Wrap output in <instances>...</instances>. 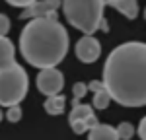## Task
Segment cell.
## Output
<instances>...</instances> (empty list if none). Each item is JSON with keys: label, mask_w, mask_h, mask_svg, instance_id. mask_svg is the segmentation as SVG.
<instances>
[{"label": "cell", "mask_w": 146, "mask_h": 140, "mask_svg": "<svg viewBox=\"0 0 146 140\" xmlns=\"http://www.w3.org/2000/svg\"><path fill=\"white\" fill-rule=\"evenodd\" d=\"M103 88L123 107H142L146 101V45L127 41L115 47L103 64Z\"/></svg>", "instance_id": "obj_1"}, {"label": "cell", "mask_w": 146, "mask_h": 140, "mask_svg": "<svg viewBox=\"0 0 146 140\" xmlns=\"http://www.w3.org/2000/svg\"><path fill=\"white\" fill-rule=\"evenodd\" d=\"M20 53L35 68H55L68 53L66 27L56 16L31 20L20 33Z\"/></svg>", "instance_id": "obj_2"}, {"label": "cell", "mask_w": 146, "mask_h": 140, "mask_svg": "<svg viewBox=\"0 0 146 140\" xmlns=\"http://www.w3.org/2000/svg\"><path fill=\"white\" fill-rule=\"evenodd\" d=\"M103 0H66L62 2V12L66 22L80 29L84 35H94L98 29L109 31V25L103 18Z\"/></svg>", "instance_id": "obj_3"}, {"label": "cell", "mask_w": 146, "mask_h": 140, "mask_svg": "<svg viewBox=\"0 0 146 140\" xmlns=\"http://www.w3.org/2000/svg\"><path fill=\"white\" fill-rule=\"evenodd\" d=\"M29 90V78L22 64L12 62L10 66L0 68V107L20 105Z\"/></svg>", "instance_id": "obj_4"}, {"label": "cell", "mask_w": 146, "mask_h": 140, "mask_svg": "<svg viewBox=\"0 0 146 140\" xmlns=\"http://www.w3.org/2000/svg\"><path fill=\"white\" fill-rule=\"evenodd\" d=\"M35 84H37V90L51 97V95H58L62 86H64V74L56 68H41L37 78H35Z\"/></svg>", "instance_id": "obj_5"}, {"label": "cell", "mask_w": 146, "mask_h": 140, "mask_svg": "<svg viewBox=\"0 0 146 140\" xmlns=\"http://www.w3.org/2000/svg\"><path fill=\"white\" fill-rule=\"evenodd\" d=\"M74 53L78 57L80 62L84 64H92L96 62L101 55V45L100 41L94 37V35H84L76 41V47H74Z\"/></svg>", "instance_id": "obj_6"}, {"label": "cell", "mask_w": 146, "mask_h": 140, "mask_svg": "<svg viewBox=\"0 0 146 140\" xmlns=\"http://www.w3.org/2000/svg\"><path fill=\"white\" fill-rule=\"evenodd\" d=\"M60 8V2L58 0H43V2H35L25 8L20 14L22 20H39V18H53L56 16V10Z\"/></svg>", "instance_id": "obj_7"}, {"label": "cell", "mask_w": 146, "mask_h": 140, "mask_svg": "<svg viewBox=\"0 0 146 140\" xmlns=\"http://www.w3.org/2000/svg\"><path fill=\"white\" fill-rule=\"evenodd\" d=\"M88 86V92H94V109H98V111H103V109H107L109 107V101H111V97H109V93L107 90L103 88V84L98 80L90 82V84H86Z\"/></svg>", "instance_id": "obj_8"}, {"label": "cell", "mask_w": 146, "mask_h": 140, "mask_svg": "<svg viewBox=\"0 0 146 140\" xmlns=\"http://www.w3.org/2000/svg\"><path fill=\"white\" fill-rule=\"evenodd\" d=\"M105 6H111L115 10H119L127 20H135L138 16V4L136 0H107Z\"/></svg>", "instance_id": "obj_9"}, {"label": "cell", "mask_w": 146, "mask_h": 140, "mask_svg": "<svg viewBox=\"0 0 146 140\" xmlns=\"http://www.w3.org/2000/svg\"><path fill=\"white\" fill-rule=\"evenodd\" d=\"M16 62V47L8 37H0V68Z\"/></svg>", "instance_id": "obj_10"}, {"label": "cell", "mask_w": 146, "mask_h": 140, "mask_svg": "<svg viewBox=\"0 0 146 140\" xmlns=\"http://www.w3.org/2000/svg\"><path fill=\"white\" fill-rule=\"evenodd\" d=\"M88 140H119V136H117L115 127L98 123V125H94V127L90 128V136H88Z\"/></svg>", "instance_id": "obj_11"}, {"label": "cell", "mask_w": 146, "mask_h": 140, "mask_svg": "<svg viewBox=\"0 0 146 140\" xmlns=\"http://www.w3.org/2000/svg\"><path fill=\"white\" fill-rule=\"evenodd\" d=\"M64 105H66V97L64 95H51V97H47L43 107H45V111L49 115H60L62 111H64Z\"/></svg>", "instance_id": "obj_12"}, {"label": "cell", "mask_w": 146, "mask_h": 140, "mask_svg": "<svg viewBox=\"0 0 146 140\" xmlns=\"http://www.w3.org/2000/svg\"><path fill=\"white\" fill-rule=\"evenodd\" d=\"M100 121H98V117H96V113L94 115H88L86 119H80V121H76V123H72L70 125V128L74 130V134H84V132H88L94 125H98Z\"/></svg>", "instance_id": "obj_13"}, {"label": "cell", "mask_w": 146, "mask_h": 140, "mask_svg": "<svg viewBox=\"0 0 146 140\" xmlns=\"http://www.w3.org/2000/svg\"><path fill=\"white\" fill-rule=\"evenodd\" d=\"M88 115H94V109H92V105H72V111L68 113V123L72 125V123H76L80 119H86Z\"/></svg>", "instance_id": "obj_14"}, {"label": "cell", "mask_w": 146, "mask_h": 140, "mask_svg": "<svg viewBox=\"0 0 146 140\" xmlns=\"http://www.w3.org/2000/svg\"><path fill=\"white\" fill-rule=\"evenodd\" d=\"M115 130H117L119 140H131L135 136V127L131 123H121L119 127H115Z\"/></svg>", "instance_id": "obj_15"}, {"label": "cell", "mask_w": 146, "mask_h": 140, "mask_svg": "<svg viewBox=\"0 0 146 140\" xmlns=\"http://www.w3.org/2000/svg\"><path fill=\"white\" fill-rule=\"evenodd\" d=\"M72 93H74V101H72V105H78V101L88 93V86H86L84 82H76V84L72 86Z\"/></svg>", "instance_id": "obj_16"}, {"label": "cell", "mask_w": 146, "mask_h": 140, "mask_svg": "<svg viewBox=\"0 0 146 140\" xmlns=\"http://www.w3.org/2000/svg\"><path fill=\"white\" fill-rule=\"evenodd\" d=\"M6 119H8V123H20V121H22V107H20V105H12V107H8Z\"/></svg>", "instance_id": "obj_17"}, {"label": "cell", "mask_w": 146, "mask_h": 140, "mask_svg": "<svg viewBox=\"0 0 146 140\" xmlns=\"http://www.w3.org/2000/svg\"><path fill=\"white\" fill-rule=\"evenodd\" d=\"M8 31H10V18L6 14H0V37H6Z\"/></svg>", "instance_id": "obj_18"}, {"label": "cell", "mask_w": 146, "mask_h": 140, "mask_svg": "<svg viewBox=\"0 0 146 140\" xmlns=\"http://www.w3.org/2000/svg\"><path fill=\"white\" fill-rule=\"evenodd\" d=\"M144 125H146V119L142 117L140 123H138V138L140 140H146V134H144Z\"/></svg>", "instance_id": "obj_19"}, {"label": "cell", "mask_w": 146, "mask_h": 140, "mask_svg": "<svg viewBox=\"0 0 146 140\" xmlns=\"http://www.w3.org/2000/svg\"><path fill=\"white\" fill-rule=\"evenodd\" d=\"M2 119H4V113H2V109H0V121H2Z\"/></svg>", "instance_id": "obj_20"}]
</instances>
